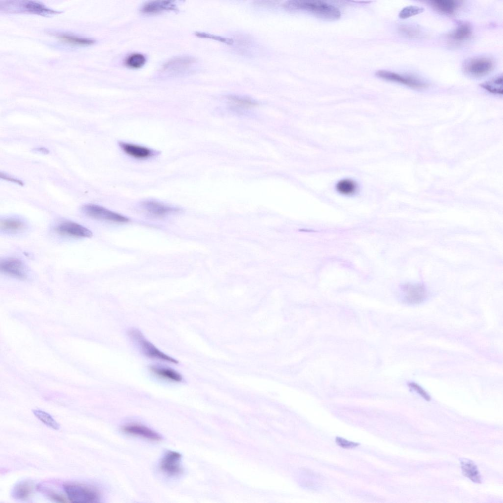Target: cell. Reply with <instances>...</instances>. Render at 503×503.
Listing matches in <instances>:
<instances>
[{
	"instance_id": "2",
	"label": "cell",
	"mask_w": 503,
	"mask_h": 503,
	"mask_svg": "<svg viewBox=\"0 0 503 503\" xmlns=\"http://www.w3.org/2000/svg\"><path fill=\"white\" fill-rule=\"evenodd\" d=\"M1 11L10 13H30L44 16L61 13L34 0H7L0 1Z\"/></svg>"
},
{
	"instance_id": "19",
	"label": "cell",
	"mask_w": 503,
	"mask_h": 503,
	"mask_svg": "<svg viewBox=\"0 0 503 503\" xmlns=\"http://www.w3.org/2000/svg\"><path fill=\"white\" fill-rule=\"evenodd\" d=\"M34 488V485L31 481H22L14 487L12 491V496L17 500H26L32 494Z\"/></svg>"
},
{
	"instance_id": "34",
	"label": "cell",
	"mask_w": 503,
	"mask_h": 503,
	"mask_svg": "<svg viewBox=\"0 0 503 503\" xmlns=\"http://www.w3.org/2000/svg\"><path fill=\"white\" fill-rule=\"evenodd\" d=\"M0 178L12 182L17 183L20 185L22 186L23 185V182L21 180L8 176L1 172L0 173Z\"/></svg>"
},
{
	"instance_id": "9",
	"label": "cell",
	"mask_w": 503,
	"mask_h": 503,
	"mask_svg": "<svg viewBox=\"0 0 503 503\" xmlns=\"http://www.w3.org/2000/svg\"><path fill=\"white\" fill-rule=\"evenodd\" d=\"M376 75L382 79L401 84L414 88L421 89L427 86L426 83L415 77L389 71L379 70L376 73Z\"/></svg>"
},
{
	"instance_id": "26",
	"label": "cell",
	"mask_w": 503,
	"mask_h": 503,
	"mask_svg": "<svg viewBox=\"0 0 503 503\" xmlns=\"http://www.w3.org/2000/svg\"><path fill=\"white\" fill-rule=\"evenodd\" d=\"M146 58L142 54L135 53L128 55L124 60L125 66L129 68L137 69L142 67L145 63Z\"/></svg>"
},
{
	"instance_id": "13",
	"label": "cell",
	"mask_w": 503,
	"mask_h": 503,
	"mask_svg": "<svg viewBox=\"0 0 503 503\" xmlns=\"http://www.w3.org/2000/svg\"><path fill=\"white\" fill-rule=\"evenodd\" d=\"M122 431L129 435L139 437L152 441H159L161 436L150 428L136 423H128L122 428Z\"/></svg>"
},
{
	"instance_id": "27",
	"label": "cell",
	"mask_w": 503,
	"mask_h": 503,
	"mask_svg": "<svg viewBox=\"0 0 503 503\" xmlns=\"http://www.w3.org/2000/svg\"><path fill=\"white\" fill-rule=\"evenodd\" d=\"M34 416L46 425L54 430L60 428L59 424L48 413L39 409L32 410Z\"/></svg>"
},
{
	"instance_id": "3",
	"label": "cell",
	"mask_w": 503,
	"mask_h": 503,
	"mask_svg": "<svg viewBox=\"0 0 503 503\" xmlns=\"http://www.w3.org/2000/svg\"><path fill=\"white\" fill-rule=\"evenodd\" d=\"M68 499L74 503L98 502L100 494L95 487L80 483L71 482L63 485Z\"/></svg>"
},
{
	"instance_id": "17",
	"label": "cell",
	"mask_w": 503,
	"mask_h": 503,
	"mask_svg": "<svg viewBox=\"0 0 503 503\" xmlns=\"http://www.w3.org/2000/svg\"><path fill=\"white\" fill-rule=\"evenodd\" d=\"M427 2L437 11L447 15H453L460 6V1L455 0H433Z\"/></svg>"
},
{
	"instance_id": "29",
	"label": "cell",
	"mask_w": 503,
	"mask_h": 503,
	"mask_svg": "<svg viewBox=\"0 0 503 503\" xmlns=\"http://www.w3.org/2000/svg\"><path fill=\"white\" fill-rule=\"evenodd\" d=\"M399 31L403 35L410 38H418L422 36V31L412 25H402L399 28Z\"/></svg>"
},
{
	"instance_id": "23",
	"label": "cell",
	"mask_w": 503,
	"mask_h": 503,
	"mask_svg": "<svg viewBox=\"0 0 503 503\" xmlns=\"http://www.w3.org/2000/svg\"><path fill=\"white\" fill-rule=\"evenodd\" d=\"M471 26L466 23L460 24L448 34V38L454 42H460L469 39L472 35Z\"/></svg>"
},
{
	"instance_id": "30",
	"label": "cell",
	"mask_w": 503,
	"mask_h": 503,
	"mask_svg": "<svg viewBox=\"0 0 503 503\" xmlns=\"http://www.w3.org/2000/svg\"><path fill=\"white\" fill-rule=\"evenodd\" d=\"M424 9L419 6L410 5L404 7L399 12V17L402 19H407L422 13Z\"/></svg>"
},
{
	"instance_id": "22",
	"label": "cell",
	"mask_w": 503,
	"mask_h": 503,
	"mask_svg": "<svg viewBox=\"0 0 503 503\" xmlns=\"http://www.w3.org/2000/svg\"><path fill=\"white\" fill-rule=\"evenodd\" d=\"M150 370L155 375L163 379L174 382L182 380V375L170 368L152 365L150 367Z\"/></svg>"
},
{
	"instance_id": "21",
	"label": "cell",
	"mask_w": 503,
	"mask_h": 503,
	"mask_svg": "<svg viewBox=\"0 0 503 503\" xmlns=\"http://www.w3.org/2000/svg\"><path fill=\"white\" fill-rule=\"evenodd\" d=\"M463 475L475 483H480L481 476L476 466L470 460L464 459L461 461Z\"/></svg>"
},
{
	"instance_id": "7",
	"label": "cell",
	"mask_w": 503,
	"mask_h": 503,
	"mask_svg": "<svg viewBox=\"0 0 503 503\" xmlns=\"http://www.w3.org/2000/svg\"><path fill=\"white\" fill-rule=\"evenodd\" d=\"M82 211L88 217L98 220L116 223H126L129 221L126 217L95 204L83 206Z\"/></svg>"
},
{
	"instance_id": "24",
	"label": "cell",
	"mask_w": 503,
	"mask_h": 503,
	"mask_svg": "<svg viewBox=\"0 0 503 503\" xmlns=\"http://www.w3.org/2000/svg\"><path fill=\"white\" fill-rule=\"evenodd\" d=\"M480 85L491 93L502 95L503 94V75L502 74L498 75L482 83Z\"/></svg>"
},
{
	"instance_id": "32",
	"label": "cell",
	"mask_w": 503,
	"mask_h": 503,
	"mask_svg": "<svg viewBox=\"0 0 503 503\" xmlns=\"http://www.w3.org/2000/svg\"><path fill=\"white\" fill-rule=\"evenodd\" d=\"M335 440L338 446L344 448H353L359 445L357 443L349 441L340 437H337Z\"/></svg>"
},
{
	"instance_id": "15",
	"label": "cell",
	"mask_w": 503,
	"mask_h": 503,
	"mask_svg": "<svg viewBox=\"0 0 503 503\" xmlns=\"http://www.w3.org/2000/svg\"><path fill=\"white\" fill-rule=\"evenodd\" d=\"M119 146L127 155L138 159H145L150 158L154 155V152L150 149L146 147L132 143L120 142Z\"/></svg>"
},
{
	"instance_id": "8",
	"label": "cell",
	"mask_w": 503,
	"mask_h": 503,
	"mask_svg": "<svg viewBox=\"0 0 503 503\" xmlns=\"http://www.w3.org/2000/svg\"><path fill=\"white\" fill-rule=\"evenodd\" d=\"M0 270L4 275L25 280L28 278V270L26 265L20 259L10 257L2 260Z\"/></svg>"
},
{
	"instance_id": "35",
	"label": "cell",
	"mask_w": 503,
	"mask_h": 503,
	"mask_svg": "<svg viewBox=\"0 0 503 503\" xmlns=\"http://www.w3.org/2000/svg\"><path fill=\"white\" fill-rule=\"evenodd\" d=\"M35 150L37 151H39L44 154H47L49 152L47 149L43 147L37 148Z\"/></svg>"
},
{
	"instance_id": "28",
	"label": "cell",
	"mask_w": 503,
	"mask_h": 503,
	"mask_svg": "<svg viewBox=\"0 0 503 503\" xmlns=\"http://www.w3.org/2000/svg\"><path fill=\"white\" fill-rule=\"evenodd\" d=\"M337 191L345 195H352L357 189V184L352 180L344 179L339 181L336 184Z\"/></svg>"
},
{
	"instance_id": "1",
	"label": "cell",
	"mask_w": 503,
	"mask_h": 503,
	"mask_svg": "<svg viewBox=\"0 0 503 503\" xmlns=\"http://www.w3.org/2000/svg\"><path fill=\"white\" fill-rule=\"evenodd\" d=\"M283 7L290 11L308 12L327 20H337L341 16L339 10L336 7L319 0H289L283 4Z\"/></svg>"
},
{
	"instance_id": "20",
	"label": "cell",
	"mask_w": 503,
	"mask_h": 503,
	"mask_svg": "<svg viewBox=\"0 0 503 503\" xmlns=\"http://www.w3.org/2000/svg\"><path fill=\"white\" fill-rule=\"evenodd\" d=\"M52 35L65 43L76 46H89L96 42L95 40L92 38L79 37L68 33L54 32Z\"/></svg>"
},
{
	"instance_id": "14",
	"label": "cell",
	"mask_w": 503,
	"mask_h": 503,
	"mask_svg": "<svg viewBox=\"0 0 503 503\" xmlns=\"http://www.w3.org/2000/svg\"><path fill=\"white\" fill-rule=\"evenodd\" d=\"M177 6L173 1L170 0H154L144 3L141 7L140 11L144 14L153 15L164 11H175Z\"/></svg>"
},
{
	"instance_id": "12",
	"label": "cell",
	"mask_w": 503,
	"mask_h": 503,
	"mask_svg": "<svg viewBox=\"0 0 503 503\" xmlns=\"http://www.w3.org/2000/svg\"><path fill=\"white\" fill-rule=\"evenodd\" d=\"M402 295L409 304L416 305L422 302L427 297V291L420 284H406L402 287Z\"/></svg>"
},
{
	"instance_id": "31",
	"label": "cell",
	"mask_w": 503,
	"mask_h": 503,
	"mask_svg": "<svg viewBox=\"0 0 503 503\" xmlns=\"http://www.w3.org/2000/svg\"><path fill=\"white\" fill-rule=\"evenodd\" d=\"M408 386L426 401H430L431 400L430 396L418 384L411 382L409 383Z\"/></svg>"
},
{
	"instance_id": "6",
	"label": "cell",
	"mask_w": 503,
	"mask_h": 503,
	"mask_svg": "<svg viewBox=\"0 0 503 503\" xmlns=\"http://www.w3.org/2000/svg\"><path fill=\"white\" fill-rule=\"evenodd\" d=\"M494 63L487 57H475L466 60L463 66V70L467 74L474 77H482L489 74L494 69Z\"/></svg>"
},
{
	"instance_id": "33",
	"label": "cell",
	"mask_w": 503,
	"mask_h": 503,
	"mask_svg": "<svg viewBox=\"0 0 503 503\" xmlns=\"http://www.w3.org/2000/svg\"><path fill=\"white\" fill-rule=\"evenodd\" d=\"M48 495L51 499L57 502L66 503L67 502V500L63 496L54 492H50L48 494Z\"/></svg>"
},
{
	"instance_id": "5",
	"label": "cell",
	"mask_w": 503,
	"mask_h": 503,
	"mask_svg": "<svg viewBox=\"0 0 503 503\" xmlns=\"http://www.w3.org/2000/svg\"><path fill=\"white\" fill-rule=\"evenodd\" d=\"M195 63V60L190 56L175 57L165 63L161 71L169 77L183 75L191 70Z\"/></svg>"
},
{
	"instance_id": "11",
	"label": "cell",
	"mask_w": 503,
	"mask_h": 503,
	"mask_svg": "<svg viewBox=\"0 0 503 503\" xmlns=\"http://www.w3.org/2000/svg\"><path fill=\"white\" fill-rule=\"evenodd\" d=\"M181 454L175 451H168L164 455L160 464L161 470L170 476L180 475L183 472L181 465Z\"/></svg>"
},
{
	"instance_id": "16",
	"label": "cell",
	"mask_w": 503,
	"mask_h": 503,
	"mask_svg": "<svg viewBox=\"0 0 503 503\" xmlns=\"http://www.w3.org/2000/svg\"><path fill=\"white\" fill-rule=\"evenodd\" d=\"M142 207L148 213L156 217H162L168 213L178 210L177 208H174L153 200H148L143 202L142 204Z\"/></svg>"
},
{
	"instance_id": "25",
	"label": "cell",
	"mask_w": 503,
	"mask_h": 503,
	"mask_svg": "<svg viewBox=\"0 0 503 503\" xmlns=\"http://www.w3.org/2000/svg\"><path fill=\"white\" fill-rule=\"evenodd\" d=\"M227 100L231 105L242 109L252 108L257 105V103L253 100L245 96L230 95Z\"/></svg>"
},
{
	"instance_id": "18",
	"label": "cell",
	"mask_w": 503,
	"mask_h": 503,
	"mask_svg": "<svg viewBox=\"0 0 503 503\" xmlns=\"http://www.w3.org/2000/svg\"><path fill=\"white\" fill-rule=\"evenodd\" d=\"M26 227V223L18 218H6L0 221V229L1 231L9 233H16L24 230Z\"/></svg>"
},
{
	"instance_id": "4",
	"label": "cell",
	"mask_w": 503,
	"mask_h": 503,
	"mask_svg": "<svg viewBox=\"0 0 503 503\" xmlns=\"http://www.w3.org/2000/svg\"><path fill=\"white\" fill-rule=\"evenodd\" d=\"M128 335L132 340L136 341L140 346L142 351L147 357L177 363L178 361L165 354L157 349L152 343L147 340L139 330L131 329L128 331Z\"/></svg>"
},
{
	"instance_id": "10",
	"label": "cell",
	"mask_w": 503,
	"mask_h": 503,
	"mask_svg": "<svg viewBox=\"0 0 503 503\" xmlns=\"http://www.w3.org/2000/svg\"><path fill=\"white\" fill-rule=\"evenodd\" d=\"M55 231L59 235L74 238H89L92 232L85 226L70 221H65L57 224Z\"/></svg>"
}]
</instances>
